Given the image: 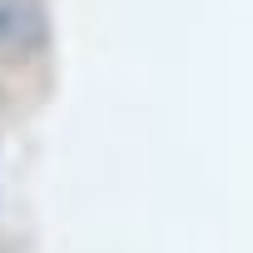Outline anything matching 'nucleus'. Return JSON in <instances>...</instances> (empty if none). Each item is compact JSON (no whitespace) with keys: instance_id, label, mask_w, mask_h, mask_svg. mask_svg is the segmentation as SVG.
<instances>
[{"instance_id":"nucleus-1","label":"nucleus","mask_w":253,"mask_h":253,"mask_svg":"<svg viewBox=\"0 0 253 253\" xmlns=\"http://www.w3.org/2000/svg\"><path fill=\"white\" fill-rule=\"evenodd\" d=\"M45 45V5L40 0H0V60H20Z\"/></svg>"}]
</instances>
